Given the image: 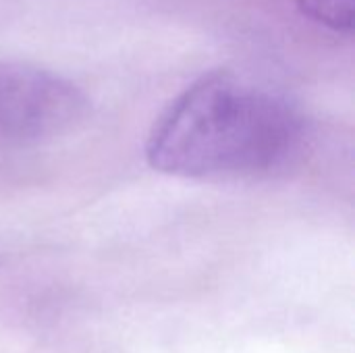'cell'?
I'll return each mask as SVG.
<instances>
[{"mask_svg": "<svg viewBox=\"0 0 355 353\" xmlns=\"http://www.w3.org/2000/svg\"><path fill=\"white\" fill-rule=\"evenodd\" d=\"M89 100L71 79L29 62L0 60V152L54 144L75 133Z\"/></svg>", "mask_w": 355, "mask_h": 353, "instance_id": "cell-2", "label": "cell"}, {"mask_svg": "<svg viewBox=\"0 0 355 353\" xmlns=\"http://www.w3.org/2000/svg\"><path fill=\"white\" fill-rule=\"evenodd\" d=\"M310 144V123L285 94L233 69H214L160 112L146 158L177 179L252 183L295 171Z\"/></svg>", "mask_w": 355, "mask_h": 353, "instance_id": "cell-1", "label": "cell"}, {"mask_svg": "<svg viewBox=\"0 0 355 353\" xmlns=\"http://www.w3.org/2000/svg\"><path fill=\"white\" fill-rule=\"evenodd\" d=\"M297 8L312 23L333 33H354L355 0H297Z\"/></svg>", "mask_w": 355, "mask_h": 353, "instance_id": "cell-3", "label": "cell"}]
</instances>
